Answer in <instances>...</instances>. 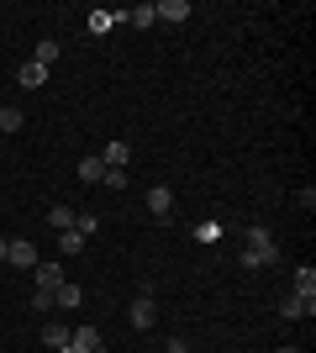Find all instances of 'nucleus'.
Segmentation results:
<instances>
[{"instance_id": "nucleus-1", "label": "nucleus", "mask_w": 316, "mask_h": 353, "mask_svg": "<svg viewBox=\"0 0 316 353\" xmlns=\"http://www.w3.org/2000/svg\"><path fill=\"white\" fill-rule=\"evenodd\" d=\"M280 264V248H274L269 227H248V237H242V269H269Z\"/></svg>"}, {"instance_id": "nucleus-2", "label": "nucleus", "mask_w": 316, "mask_h": 353, "mask_svg": "<svg viewBox=\"0 0 316 353\" xmlns=\"http://www.w3.org/2000/svg\"><path fill=\"white\" fill-rule=\"evenodd\" d=\"M127 322H132L137 332H148V327L158 322V306H153V295H137V301H132V311H127Z\"/></svg>"}, {"instance_id": "nucleus-3", "label": "nucleus", "mask_w": 316, "mask_h": 353, "mask_svg": "<svg viewBox=\"0 0 316 353\" xmlns=\"http://www.w3.org/2000/svg\"><path fill=\"white\" fill-rule=\"evenodd\" d=\"M6 264H16V269H37V248H32L27 237H11V243H6Z\"/></svg>"}, {"instance_id": "nucleus-4", "label": "nucleus", "mask_w": 316, "mask_h": 353, "mask_svg": "<svg viewBox=\"0 0 316 353\" xmlns=\"http://www.w3.org/2000/svg\"><path fill=\"white\" fill-rule=\"evenodd\" d=\"M280 316H285V322L316 316V295H285V301H280Z\"/></svg>"}, {"instance_id": "nucleus-5", "label": "nucleus", "mask_w": 316, "mask_h": 353, "mask_svg": "<svg viewBox=\"0 0 316 353\" xmlns=\"http://www.w3.org/2000/svg\"><path fill=\"white\" fill-rule=\"evenodd\" d=\"M148 211L158 221H169V216H174V190H169V185H153V190H148Z\"/></svg>"}, {"instance_id": "nucleus-6", "label": "nucleus", "mask_w": 316, "mask_h": 353, "mask_svg": "<svg viewBox=\"0 0 316 353\" xmlns=\"http://www.w3.org/2000/svg\"><path fill=\"white\" fill-rule=\"evenodd\" d=\"M16 85H21V90H43V85H48V69H43L37 59H27L21 69H16Z\"/></svg>"}, {"instance_id": "nucleus-7", "label": "nucleus", "mask_w": 316, "mask_h": 353, "mask_svg": "<svg viewBox=\"0 0 316 353\" xmlns=\"http://www.w3.org/2000/svg\"><path fill=\"white\" fill-rule=\"evenodd\" d=\"M69 348L74 353H95L101 348V332H95V327H74V332H69Z\"/></svg>"}, {"instance_id": "nucleus-8", "label": "nucleus", "mask_w": 316, "mask_h": 353, "mask_svg": "<svg viewBox=\"0 0 316 353\" xmlns=\"http://www.w3.org/2000/svg\"><path fill=\"white\" fill-rule=\"evenodd\" d=\"M95 159H101L105 169H127V159H132V148H127V143H105V153H95Z\"/></svg>"}, {"instance_id": "nucleus-9", "label": "nucleus", "mask_w": 316, "mask_h": 353, "mask_svg": "<svg viewBox=\"0 0 316 353\" xmlns=\"http://www.w3.org/2000/svg\"><path fill=\"white\" fill-rule=\"evenodd\" d=\"M153 11H158V21H185V16H190V0H158Z\"/></svg>"}, {"instance_id": "nucleus-10", "label": "nucleus", "mask_w": 316, "mask_h": 353, "mask_svg": "<svg viewBox=\"0 0 316 353\" xmlns=\"http://www.w3.org/2000/svg\"><path fill=\"white\" fill-rule=\"evenodd\" d=\"M32 274H37V290H59V285H63V269L59 264H37Z\"/></svg>"}, {"instance_id": "nucleus-11", "label": "nucleus", "mask_w": 316, "mask_h": 353, "mask_svg": "<svg viewBox=\"0 0 316 353\" xmlns=\"http://www.w3.org/2000/svg\"><path fill=\"white\" fill-rule=\"evenodd\" d=\"M69 332H74V327H63V322H48V327H43V343H48L53 353H59V348H69Z\"/></svg>"}, {"instance_id": "nucleus-12", "label": "nucleus", "mask_w": 316, "mask_h": 353, "mask_svg": "<svg viewBox=\"0 0 316 353\" xmlns=\"http://www.w3.org/2000/svg\"><path fill=\"white\" fill-rule=\"evenodd\" d=\"M121 21H132V27H153V21H158V11L143 0V6H132V11H121Z\"/></svg>"}, {"instance_id": "nucleus-13", "label": "nucleus", "mask_w": 316, "mask_h": 353, "mask_svg": "<svg viewBox=\"0 0 316 353\" xmlns=\"http://www.w3.org/2000/svg\"><path fill=\"white\" fill-rule=\"evenodd\" d=\"M79 179H85V185H101V179H105V163L95 159V153H90V159H79Z\"/></svg>"}, {"instance_id": "nucleus-14", "label": "nucleus", "mask_w": 316, "mask_h": 353, "mask_svg": "<svg viewBox=\"0 0 316 353\" xmlns=\"http://www.w3.org/2000/svg\"><path fill=\"white\" fill-rule=\"evenodd\" d=\"M79 301H85V295H79V285H69V280H63L59 290H53V306H63V311H69V306H79Z\"/></svg>"}, {"instance_id": "nucleus-15", "label": "nucleus", "mask_w": 316, "mask_h": 353, "mask_svg": "<svg viewBox=\"0 0 316 353\" xmlns=\"http://www.w3.org/2000/svg\"><path fill=\"white\" fill-rule=\"evenodd\" d=\"M59 253H63V259H74V253H85V237H79L74 227H69V232H59Z\"/></svg>"}, {"instance_id": "nucleus-16", "label": "nucleus", "mask_w": 316, "mask_h": 353, "mask_svg": "<svg viewBox=\"0 0 316 353\" xmlns=\"http://www.w3.org/2000/svg\"><path fill=\"white\" fill-rule=\"evenodd\" d=\"M21 127H27V117L16 105H0V132H21Z\"/></svg>"}, {"instance_id": "nucleus-17", "label": "nucleus", "mask_w": 316, "mask_h": 353, "mask_svg": "<svg viewBox=\"0 0 316 353\" xmlns=\"http://www.w3.org/2000/svg\"><path fill=\"white\" fill-rule=\"evenodd\" d=\"M116 21H121V11H90V32H95V37H101V32H111Z\"/></svg>"}, {"instance_id": "nucleus-18", "label": "nucleus", "mask_w": 316, "mask_h": 353, "mask_svg": "<svg viewBox=\"0 0 316 353\" xmlns=\"http://www.w3.org/2000/svg\"><path fill=\"white\" fill-rule=\"evenodd\" d=\"M290 295H316V269L306 264V269H295V290Z\"/></svg>"}, {"instance_id": "nucleus-19", "label": "nucleus", "mask_w": 316, "mask_h": 353, "mask_svg": "<svg viewBox=\"0 0 316 353\" xmlns=\"http://www.w3.org/2000/svg\"><path fill=\"white\" fill-rule=\"evenodd\" d=\"M74 216H79V211H69V206H53V211H48V227L69 232V227H74Z\"/></svg>"}, {"instance_id": "nucleus-20", "label": "nucleus", "mask_w": 316, "mask_h": 353, "mask_svg": "<svg viewBox=\"0 0 316 353\" xmlns=\"http://www.w3.org/2000/svg\"><path fill=\"white\" fill-rule=\"evenodd\" d=\"M74 232L85 237V243H90V237L101 232V216H90V211H85V216H74Z\"/></svg>"}, {"instance_id": "nucleus-21", "label": "nucleus", "mask_w": 316, "mask_h": 353, "mask_svg": "<svg viewBox=\"0 0 316 353\" xmlns=\"http://www.w3.org/2000/svg\"><path fill=\"white\" fill-rule=\"evenodd\" d=\"M53 59H59V43H53V37H43V43H37V63H43V69H53Z\"/></svg>"}, {"instance_id": "nucleus-22", "label": "nucleus", "mask_w": 316, "mask_h": 353, "mask_svg": "<svg viewBox=\"0 0 316 353\" xmlns=\"http://www.w3.org/2000/svg\"><path fill=\"white\" fill-rule=\"evenodd\" d=\"M101 185H105V190H127V169H105Z\"/></svg>"}, {"instance_id": "nucleus-23", "label": "nucleus", "mask_w": 316, "mask_h": 353, "mask_svg": "<svg viewBox=\"0 0 316 353\" xmlns=\"http://www.w3.org/2000/svg\"><path fill=\"white\" fill-rule=\"evenodd\" d=\"M32 311H53V290H37V295H32Z\"/></svg>"}, {"instance_id": "nucleus-24", "label": "nucleus", "mask_w": 316, "mask_h": 353, "mask_svg": "<svg viewBox=\"0 0 316 353\" xmlns=\"http://www.w3.org/2000/svg\"><path fill=\"white\" fill-rule=\"evenodd\" d=\"M164 353H190V348H185L180 338H169V348H164Z\"/></svg>"}, {"instance_id": "nucleus-25", "label": "nucleus", "mask_w": 316, "mask_h": 353, "mask_svg": "<svg viewBox=\"0 0 316 353\" xmlns=\"http://www.w3.org/2000/svg\"><path fill=\"white\" fill-rule=\"evenodd\" d=\"M0 264H6V237H0Z\"/></svg>"}, {"instance_id": "nucleus-26", "label": "nucleus", "mask_w": 316, "mask_h": 353, "mask_svg": "<svg viewBox=\"0 0 316 353\" xmlns=\"http://www.w3.org/2000/svg\"><path fill=\"white\" fill-rule=\"evenodd\" d=\"M280 353H301V348H280Z\"/></svg>"}, {"instance_id": "nucleus-27", "label": "nucleus", "mask_w": 316, "mask_h": 353, "mask_svg": "<svg viewBox=\"0 0 316 353\" xmlns=\"http://www.w3.org/2000/svg\"><path fill=\"white\" fill-rule=\"evenodd\" d=\"M59 353H74V348H59Z\"/></svg>"}, {"instance_id": "nucleus-28", "label": "nucleus", "mask_w": 316, "mask_h": 353, "mask_svg": "<svg viewBox=\"0 0 316 353\" xmlns=\"http://www.w3.org/2000/svg\"><path fill=\"white\" fill-rule=\"evenodd\" d=\"M95 353H105V348H95Z\"/></svg>"}]
</instances>
